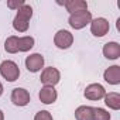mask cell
I'll return each mask as SVG.
<instances>
[{"mask_svg":"<svg viewBox=\"0 0 120 120\" xmlns=\"http://www.w3.org/2000/svg\"><path fill=\"white\" fill-rule=\"evenodd\" d=\"M33 17V7L30 4H24L17 10V14L13 20V27L19 33H26L28 30L30 19Z\"/></svg>","mask_w":120,"mask_h":120,"instance_id":"1","label":"cell"},{"mask_svg":"<svg viewBox=\"0 0 120 120\" xmlns=\"http://www.w3.org/2000/svg\"><path fill=\"white\" fill-rule=\"evenodd\" d=\"M0 75L9 82H14L20 76V68L14 61L6 59V61L0 64Z\"/></svg>","mask_w":120,"mask_h":120,"instance_id":"2","label":"cell"},{"mask_svg":"<svg viewBox=\"0 0 120 120\" xmlns=\"http://www.w3.org/2000/svg\"><path fill=\"white\" fill-rule=\"evenodd\" d=\"M90 21H92V13L88 11V10L74 13L68 19L69 26L72 28H75V30H82L83 27H86L88 24H90Z\"/></svg>","mask_w":120,"mask_h":120,"instance_id":"3","label":"cell"},{"mask_svg":"<svg viewBox=\"0 0 120 120\" xmlns=\"http://www.w3.org/2000/svg\"><path fill=\"white\" fill-rule=\"evenodd\" d=\"M59 79H61V74L54 67L45 68L41 72V78H40V81L44 83V86H55L59 82Z\"/></svg>","mask_w":120,"mask_h":120,"instance_id":"4","label":"cell"},{"mask_svg":"<svg viewBox=\"0 0 120 120\" xmlns=\"http://www.w3.org/2000/svg\"><path fill=\"white\" fill-rule=\"evenodd\" d=\"M54 44L59 49H67L74 44V35L68 30H59L54 37Z\"/></svg>","mask_w":120,"mask_h":120,"instance_id":"5","label":"cell"},{"mask_svg":"<svg viewBox=\"0 0 120 120\" xmlns=\"http://www.w3.org/2000/svg\"><path fill=\"white\" fill-rule=\"evenodd\" d=\"M109 30H110V24L103 17H98L90 21V31L95 37H103L109 33Z\"/></svg>","mask_w":120,"mask_h":120,"instance_id":"6","label":"cell"},{"mask_svg":"<svg viewBox=\"0 0 120 120\" xmlns=\"http://www.w3.org/2000/svg\"><path fill=\"white\" fill-rule=\"evenodd\" d=\"M83 95H85V98L89 99V100H100V99L105 98L106 90H105V88H103L100 83H90V85L86 86Z\"/></svg>","mask_w":120,"mask_h":120,"instance_id":"7","label":"cell"},{"mask_svg":"<svg viewBox=\"0 0 120 120\" xmlns=\"http://www.w3.org/2000/svg\"><path fill=\"white\" fill-rule=\"evenodd\" d=\"M30 99H31L30 98V93L24 88H16L11 92V102L16 106H21V107L23 106H27L30 103Z\"/></svg>","mask_w":120,"mask_h":120,"instance_id":"8","label":"cell"},{"mask_svg":"<svg viewBox=\"0 0 120 120\" xmlns=\"http://www.w3.org/2000/svg\"><path fill=\"white\" fill-rule=\"evenodd\" d=\"M44 67V56L38 52L31 54L26 58V68L30 72H38Z\"/></svg>","mask_w":120,"mask_h":120,"instance_id":"9","label":"cell"},{"mask_svg":"<svg viewBox=\"0 0 120 120\" xmlns=\"http://www.w3.org/2000/svg\"><path fill=\"white\" fill-rule=\"evenodd\" d=\"M105 81L109 85H119L120 83V67L119 65H112L109 67L105 74H103Z\"/></svg>","mask_w":120,"mask_h":120,"instance_id":"10","label":"cell"},{"mask_svg":"<svg viewBox=\"0 0 120 120\" xmlns=\"http://www.w3.org/2000/svg\"><path fill=\"white\" fill-rule=\"evenodd\" d=\"M38 96H40V100L44 105H52L56 100L58 95H56V90H55L54 86H44V88H41Z\"/></svg>","mask_w":120,"mask_h":120,"instance_id":"11","label":"cell"},{"mask_svg":"<svg viewBox=\"0 0 120 120\" xmlns=\"http://www.w3.org/2000/svg\"><path fill=\"white\" fill-rule=\"evenodd\" d=\"M103 55L107 59H117L120 56V44L110 41L103 45Z\"/></svg>","mask_w":120,"mask_h":120,"instance_id":"12","label":"cell"},{"mask_svg":"<svg viewBox=\"0 0 120 120\" xmlns=\"http://www.w3.org/2000/svg\"><path fill=\"white\" fill-rule=\"evenodd\" d=\"M64 6H65L67 11H69L71 14L88 10V3L85 0H67V2H64Z\"/></svg>","mask_w":120,"mask_h":120,"instance_id":"13","label":"cell"},{"mask_svg":"<svg viewBox=\"0 0 120 120\" xmlns=\"http://www.w3.org/2000/svg\"><path fill=\"white\" fill-rule=\"evenodd\" d=\"M105 105L112 109V110H119L120 109V95L117 92H109L105 95Z\"/></svg>","mask_w":120,"mask_h":120,"instance_id":"14","label":"cell"},{"mask_svg":"<svg viewBox=\"0 0 120 120\" xmlns=\"http://www.w3.org/2000/svg\"><path fill=\"white\" fill-rule=\"evenodd\" d=\"M76 120H93V107L90 106H79L75 110Z\"/></svg>","mask_w":120,"mask_h":120,"instance_id":"15","label":"cell"},{"mask_svg":"<svg viewBox=\"0 0 120 120\" xmlns=\"http://www.w3.org/2000/svg\"><path fill=\"white\" fill-rule=\"evenodd\" d=\"M34 47V38L30 35L26 37H19V42H17V49L20 52H27Z\"/></svg>","mask_w":120,"mask_h":120,"instance_id":"16","label":"cell"},{"mask_svg":"<svg viewBox=\"0 0 120 120\" xmlns=\"http://www.w3.org/2000/svg\"><path fill=\"white\" fill-rule=\"evenodd\" d=\"M17 42H19V37L17 35H10L6 42H4V49L9 52V54H16L19 52L17 49Z\"/></svg>","mask_w":120,"mask_h":120,"instance_id":"17","label":"cell"},{"mask_svg":"<svg viewBox=\"0 0 120 120\" xmlns=\"http://www.w3.org/2000/svg\"><path fill=\"white\" fill-rule=\"evenodd\" d=\"M93 120H110V113L102 107H93Z\"/></svg>","mask_w":120,"mask_h":120,"instance_id":"18","label":"cell"},{"mask_svg":"<svg viewBox=\"0 0 120 120\" xmlns=\"http://www.w3.org/2000/svg\"><path fill=\"white\" fill-rule=\"evenodd\" d=\"M34 120H54V119H52V114H51L48 110H40V112L35 114Z\"/></svg>","mask_w":120,"mask_h":120,"instance_id":"19","label":"cell"},{"mask_svg":"<svg viewBox=\"0 0 120 120\" xmlns=\"http://www.w3.org/2000/svg\"><path fill=\"white\" fill-rule=\"evenodd\" d=\"M24 4L26 3L23 2V0H9V2H7V7L9 9H13V10H19Z\"/></svg>","mask_w":120,"mask_h":120,"instance_id":"20","label":"cell"},{"mask_svg":"<svg viewBox=\"0 0 120 120\" xmlns=\"http://www.w3.org/2000/svg\"><path fill=\"white\" fill-rule=\"evenodd\" d=\"M0 120H4V114H3L2 110H0Z\"/></svg>","mask_w":120,"mask_h":120,"instance_id":"21","label":"cell"},{"mask_svg":"<svg viewBox=\"0 0 120 120\" xmlns=\"http://www.w3.org/2000/svg\"><path fill=\"white\" fill-rule=\"evenodd\" d=\"M2 93H3V85H2V82H0V96H2Z\"/></svg>","mask_w":120,"mask_h":120,"instance_id":"22","label":"cell"}]
</instances>
